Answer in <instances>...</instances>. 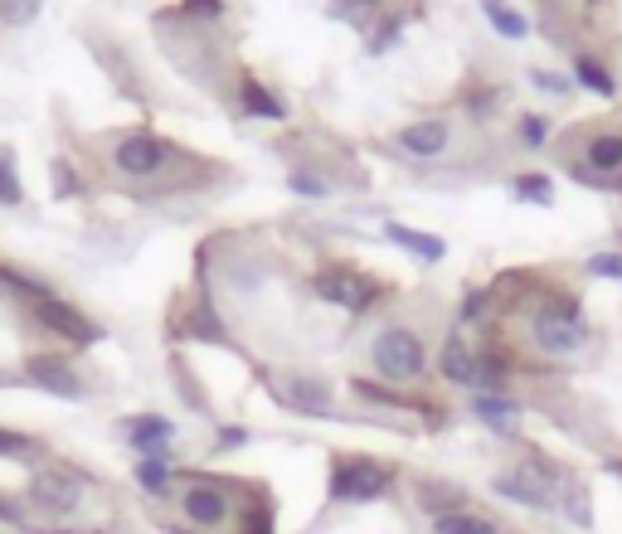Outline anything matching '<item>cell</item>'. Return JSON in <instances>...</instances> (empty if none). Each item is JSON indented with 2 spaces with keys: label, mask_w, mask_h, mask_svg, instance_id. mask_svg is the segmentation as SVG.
Segmentation results:
<instances>
[{
  "label": "cell",
  "mask_w": 622,
  "mask_h": 534,
  "mask_svg": "<svg viewBox=\"0 0 622 534\" xmlns=\"http://www.w3.org/2000/svg\"><path fill=\"white\" fill-rule=\"evenodd\" d=\"M389 486H394V467H384L375 457H336L331 467V501L341 505L380 501Z\"/></svg>",
  "instance_id": "1"
},
{
  "label": "cell",
  "mask_w": 622,
  "mask_h": 534,
  "mask_svg": "<svg viewBox=\"0 0 622 534\" xmlns=\"http://www.w3.org/2000/svg\"><path fill=\"white\" fill-rule=\"evenodd\" d=\"M370 360H375L380 379H389V384H414L418 374H423V365H428L423 340H418L409 326H389V331H380Z\"/></svg>",
  "instance_id": "2"
},
{
  "label": "cell",
  "mask_w": 622,
  "mask_h": 534,
  "mask_svg": "<svg viewBox=\"0 0 622 534\" xmlns=\"http://www.w3.org/2000/svg\"><path fill=\"white\" fill-rule=\"evenodd\" d=\"M535 340L540 350L550 355H574L584 345V316H579V302L564 297V292H550L545 306L535 316Z\"/></svg>",
  "instance_id": "3"
},
{
  "label": "cell",
  "mask_w": 622,
  "mask_h": 534,
  "mask_svg": "<svg viewBox=\"0 0 622 534\" xmlns=\"http://www.w3.org/2000/svg\"><path fill=\"white\" fill-rule=\"evenodd\" d=\"M83 491L88 481L78 476L73 467H39L30 476V505L39 510V515H54V520H69L78 505H83Z\"/></svg>",
  "instance_id": "4"
},
{
  "label": "cell",
  "mask_w": 622,
  "mask_h": 534,
  "mask_svg": "<svg viewBox=\"0 0 622 534\" xmlns=\"http://www.w3.org/2000/svg\"><path fill=\"white\" fill-rule=\"evenodd\" d=\"M180 515L190 520L195 530H224L234 520V496L224 481H214V476H190V486L180 491Z\"/></svg>",
  "instance_id": "5"
},
{
  "label": "cell",
  "mask_w": 622,
  "mask_h": 534,
  "mask_svg": "<svg viewBox=\"0 0 622 534\" xmlns=\"http://www.w3.org/2000/svg\"><path fill=\"white\" fill-rule=\"evenodd\" d=\"M171 156H176V146L161 141V136H151V132H127L117 146H112V166H117L127 180L161 175V170L171 166Z\"/></svg>",
  "instance_id": "6"
},
{
  "label": "cell",
  "mask_w": 622,
  "mask_h": 534,
  "mask_svg": "<svg viewBox=\"0 0 622 534\" xmlns=\"http://www.w3.org/2000/svg\"><path fill=\"white\" fill-rule=\"evenodd\" d=\"M312 287L321 302H336V306H346V311H365V306H375L384 297V282L365 277V272H355V268H326Z\"/></svg>",
  "instance_id": "7"
},
{
  "label": "cell",
  "mask_w": 622,
  "mask_h": 534,
  "mask_svg": "<svg viewBox=\"0 0 622 534\" xmlns=\"http://www.w3.org/2000/svg\"><path fill=\"white\" fill-rule=\"evenodd\" d=\"M491 491H496V496H506V501H516V505L545 510V505L554 501V476L540 467V462H525V467H511V471L496 476Z\"/></svg>",
  "instance_id": "8"
},
{
  "label": "cell",
  "mask_w": 622,
  "mask_h": 534,
  "mask_svg": "<svg viewBox=\"0 0 622 534\" xmlns=\"http://www.w3.org/2000/svg\"><path fill=\"white\" fill-rule=\"evenodd\" d=\"M25 306L35 311V321L44 326V331L73 340V345H93V340H98V326L88 321L83 311H73L69 302H59L54 292H39V297H35V302H25Z\"/></svg>",
  "instance_id": "9"
},
{
  "label": "cell",
  "mask_w": 622,
  "mask_h": 534,
  "mask_svg": "<svg viewBox=\"0 0 622 534\" xmlns=\"http://www.w3.org/2000/svg\"><path fill=\"white\" fill-rule=\"evenodd\" d=\"M25 374H30V384L44 394H54V399H83V379H78V370L69 365V360H59V355H30L25 360Z\"/></svg>",
  "instance_id": "10"
},
{
  "label": "cell",
  "mask_w": 622,
  "mask_h": 534,
  "mask_svg": "<svg viewBox=\"0 0 622 534\" xmlns=\"http://www.w3.org/2000/svg\"><path fill=\"white\" fill-rule=\"evenodd\" d=\"M122 433H127V442L137 452H146V457H161V452L171 447L176 428H171V418H161V413H142V418H127Z\"/></svg>",
  "instance_id": "11"
},
{
  "label": "cell",
  "mask_w": 622,
  "mask_h": 534,
  "mask_svg": "<svg viewBox=\"0 0 622 534\" xmlns=\"http://www.w3.org/2000/svg\"><path fill=\"white\" fill-rule=\"evenodd\" d=\"M448 122H414V127H404L399 132V151H409V156H443L448 151Z\"/></svg>",
  "instance_id": "12"
},
{
  "label": "cell",
  "mask_w": 622,
  "mask_h": 534,
  "mask_svg": "<svg viewBox=\"0 0 622 534\" xmlns=\"http://www.w3.org/2000/svg\"><path fill=\"white\" fill-rule=\"evenodd\" d=\"M584 161H588V170H598V175H618L622 170V132H598L593 141L584 146Z\"/></svg>",
  "instance_id": "13"
},
{
  "label": "cell",
  "mask_w": 622,
  "mask_h": 534,
  "mask_svg": "<svg viewBox=\"0 0 622 534\" xmlns=\"http://www.w3.org/2000/svg\"><path fill=\"white\" fill-rule=\"evenodd\" d=\"M472 413H477L482 423H491L496 433H516V423H520V404L501 399V394H477V399H472Z\"/></svg>",
  "instance_id": "14"
},
{
  "label": "cell",
  "mask_w": 622,
  "mask_h": 534,
  "mask_svg": "<svg viewBox=\"0 0 622 534\" xmlns=\"http://www.w3.org/2000/svg\"><path fill=\"white\" fill-rule=\"evenodd\" d=\"M477 374H482V365L467 355V345H462V340H448V345H443V379L472 384V389H477Z\"/></svg>",
  "instance_id": "15"
},
{
  "label": "cell",
  "mask_w": 622,
  "mask_h": 534,
  "mask_svg": "<svg viewBox=\"0 0 622 534\" xmlns=\"http://www.w3.org/2000/svg\"><path fill=\"white\" fill-rule=\"evenodd\" d=\"M239 107L248 112V117H268V122H278L282 112H287L263 83H253V78H244V83H239Z\"/></svg>",
  "instance_id": "16"
},
{
  "label": "cell",
  "mask_w": 622,
  "mask_h": 534,
  "mask_svg": "<svg viewBox=\"0 0 622 534\" xmlns=\"http://www.w3.org/2000/svg\"><path fill=\"white\" fill-rule=\"evenodd\" d=\"M389 238H394V243H404L409 253L428 258V263L443 258V238H438V234H418V229H409V224H389Z\"/></svg>",
  "instance_id": "17"
},
{
  "label": "cell",
  "mask_w": 622,
  "mask_h": 534,
  "mask_svg": "<svg viewBox=\"0 0 622 534\" xmlns=\"http://www.w3.org/2000/svg\"><path fill=\"white\" fill-rule=\"evenodd\" d=\"M433 530H438V534H496L491 520L472 515V510H452V515H438Z\"/></svg>",
  "instance_id": "18"
},
{
  "label": "cell",
  "mask_w": 622,
  "mask_h": 534,
  "mask_svg": "<svg viewBox=\"0 0 622 534\" xmlns=\"http://www.w3.org/2000/svg\"><path fill=\"white\" fill-rule=\"evenodd\" d=\"M137 486L146 496H166V491H171V467H166V457H142L137 462Z\"/></svg>",
  "instance_id": "19"
},
{
  "label": "cell",
  "mask_w": 622,
  "mask_h": 534,
  "mask_svg": "<svg viewBox=\"0 0 622 534\" xmlns=\"http://www.w3.org/2000/svg\"><path fill=\"white\" fill-rule=\"evenodd\" d=\"M482 10L491 15V30H496V34H506V39H525V30H530V25L516 15L511 5H506V0H482Z\"/></svg>",
  "instance_id": "20"
},
{
  "label": "cell",
  "mask_w": 622,
  "mask_h": 534,
  "mask_svg": "<svg viewBox=\"0 0 622 534\" xmlns=\"http://www.w3.org/2000/svg\"><path fill=\"white\" fill-rule=\"evenodd\" d=\"M418 501H423V510H433V520L452 515V510H467V505H462V491H448V486H438V481L418 486Z\"/></svg>",
  "instance_id": "21"
},
{
  "label": "cell",
  "mask_w": 622,
  "mask_h": 534,
  "mask_svg": "<svg viewBox=\"0 0 622 534\" xmlns=\"http://www.w3.org/2000/svg\"><path fill=\"white\" fill-rule=\"evenodd\" d=\"M380 10H384V0H336L331 15L336 20H350V25H370Z\"/></svg>",
  "instance_id": "22"
},
{
  "label": "cell",
  "mask_w": 622,
  "mask_h": 534,
  "mask_svg": "<svg viewBox=\"0 0 622 534\" xmlns=\"http://www.w3.org/2000/svg\"><path fill=\"white\" fill-rule=\"evenodd\" d=\"M20 200H25V190L15 180V156H10V146H0V204H20Z\"/></svg>",
  "instance_id": "23"
},
{
  "label": "cell",
  "mask_w": 622,
  "mask_h": 534,
  "mask_svg": "<svg viewBox=\"0 0 622 534\" xmlns=\"http://www.w3.org/2000/svg\"><path fill=\"white\" fill-rule=\"evenodd\" d=\"M287 399H292V408H316V413H321V408H326V389H321V384L297 379V384H292Z\"/></svg>",
  "instance_id": "24"
},
{
  "label": "cell",
  "mask_w": 622,
  "mask_h": 534,
  "mask_svg": "<svg viewBox=\"0 0 622 534\" xmlns=\"http://www.w3.org/2000/svg\"><path fill=\"white\" fill-rule=\"evenodd\" d=\"M574 73H579V83H588L593 93H613V78H608L593 59H574Z\"/></svg>",
  "instance_id": "25"
},
{
  "label": "cell",
  "mask_w": 622,
  "mask_h": 534,
  "mask_svg": "<svg viewBox=\"0 0 622 534\" xmlns=\"http://www.w3.org/2000/svg\"><path fill=\"white\" fill-rule=\"evenodd\" d=\"M516 195H520V200H540V204H550L554 190H550V180H545V175H520V180H516Z\"/></svg>",
  "instance_id": "26"
},
{
  "label": "cell",
  "mask_w": 622,
  "mask_h": 534,
  "mask_svg": "<svg viewBox=\"0 0 622 534\" xmlns=\"http://www.w3.org/2000/svg\"><path fill=\"white\" fill-rule=\"evenodd\" d=\"M239 534H273V510H268V505H253V510L244 515V530H239Z\"/></svg>",
  "instance_id": "27"
},
{
  "label": "cell",
  "mask_w": 622,
  "mask_h": 534,
  "mask_svg": "<svg viewBox=\"0 0 622 534\" xmlns=\"http://www.w3.org/2000/svg\"><path fill=\"white\" fill-rule=\"evenodd\" d=\"M35 442L25 433H15V428H0V457H20V452H30Z\"/></svg>",
  "instance_id": "28"
},
{
  "label": "cell",
  "mask_w": 622,
  "mask_h": 534,
  "mask_svg": "<svg viewBox=\"0 0 622 534\" xmlns=\"http://www.w3.org/2000/svg\"><path fill=\"white\" fill-rule=\"evenodd\" d=\"M588 272H598V277H622V253H598V258H588Z\"/></svg>",
  "instance_id": "29"
},
{
  "label": "cell",
  "mask_w": 622,
  "mask_h": 534,
  "mask_svg": "<svg viewBox=\"0 0 622 534\" xmlns=\"http://www.w3.org/2000/svg\"><path fill=\"white\" fill-rule=\"evenodd\" d=\"M292 190H297V195H326V180H316V175H302V170H292Z\"/></svg>",
  "instance_id": "30"
},
{
  "label": "cell",
  "mask_w": 622,
  "mask_h": 534,
  "mask_svg": "<svg viewBox=\"0 0 622 534\" xmlns=\"http://www.w3.org/2000/svg\"><path fill=\"white\" fill-rule=\"evenodd\" d=\"M520 132H525V146H545V122H540V117H525V122H520Z\"/></svg>",
  "instance_id": "31"
},
{
  "label": "cell",
  "mask_w": 622,
  "mask_h": 534,
  "mask_svg": "<svg viewBox=\"0 0 622 534\" xmlns=\"http://www.w3.org/2000/svg\"><path fill=\"white\" fill-rule=\"evenodd\" d=\"M54 190H59V195H73V175H69V166H64V161H54Z\"/></svg>",
  "instance_id": "32"
},
{
  "label": "cell",
  "mask_w": 622,
  "mask_h": 534,
  "mask_svg": "<svg viewBox=\"0 0 622 534\" xmlns=\"http://www.w3.org/2000/svg\"><path fill=\"white\" fill-rule=\"evenodd\" d=\"M564 505H569V520H574V525H588V501H584L579 491H569V501H564Z\"/></svg>",
  "instance_id": "33"
},
{
  "label": "cell",
  "mask_w": 622,
  "mask_h": 534,
  "mask_svg": "<svg viewBox=\"0 0 622 534\" xmlns=\"http://www.w3.org/2000/svg\"><path fill=\"white\" fill-rule=\"evenodd\" d=\"M248 433H244V428H224V433H219V447H239V442H244Z\"/></svg>",
  "instance_id": "34"
},
{
  "label": "cell",
  "mask_w": 622,
  "mask_h": 534,
  "mask_svg": "<svg viewBox=\"0 0 622 534\" xmlns=\"http://www.w3.org/2000/svg\"><path fill=\"white\" fill-rule=\"evenodd\" d=\"M0 520H15V510H10V505H0Z\"/></svg>",
  "instance_id": "35"
},
{
  "label": "cell",
  "mask_w": 622,
  "mask_h": 534,
  "mask_svg": "<svg viewBox=\"0 0 622 534\" xmlns=\"http://www.w3.org/2000/svg\"><path fill=\"white\" fill-rule=\"evenodd\" d=\"M613 471H618V476H622V462H613Z\"/></svg>",
  "instance_id": "36"
}]
</instances>
